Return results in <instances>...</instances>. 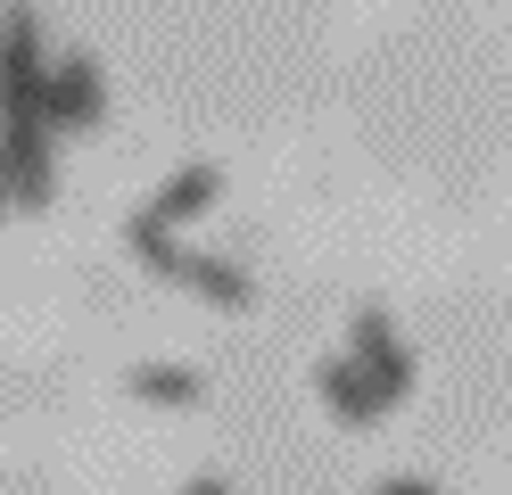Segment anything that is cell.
<instances>
[{
  "instance_id": "cell-1",
  "label": "cell",
  "mask_w": 512,
  "mask_h": 495,
  "mask_svg": "<svg viewBox=\"0 0 512 495\" xmlns=\"http://www.w3.org/2000/svg\"><path fill=\"white\" fill-rule=\"evenodd\" d=\"M42 83H50L42 25H34L25 0H9L0 9V116H42Z\"/></svg>"
},
{
  "instance_id": "cell-2",
  "label": "cell",
  "mask_w": 512,
  "mask_h": 495,
  "mask_svg": "<svg viewBox=\"0 0 512 495\" xmlns=\"http://www.w3.org/2000/svg\"><path fill=\"white\" fill-rule=\"evenodd\" d=\"M0 190L17 207H50L58 165H50V124L42 116H0Z\"/></svg>"
},
{
  "instance_id": "cell-3",
  "label": "cell",
  "mask_w": 512,
  "mask_h": 495,
  "mask_svg": "<svg viewBox=\"0 0 512 495\" xmlns=\"http://www.w3.org/2000/svg\"><path fill=\"white\" fill-rule=\"evenodd\" d=\"M347 355H356L364 372L380 380V396H389V405H397V396L413 388V347L397 339V322L380 314V306H364L356 322H347Z\"/></svg>"
},
{
  "instance_id": "cell-4",
  "label": "cell",
  "mask_w": 512,
  "mask_h": 495,
  "mask_svg": "<svg viewBox=\"0 0 512 495\" xmlns=\"http://www.w3.org/2000/svg\"><path fill=\"white\" fill-rule=\"evenodd\" d=\"M108 116V83H100V66H91L83 50L75 58H58L50 66V83H42V124H75V132H91Z\"/></svg>"
},
{
  "instance_id": "cell-5",
  "label": "cell",
  "mask_w": 512,
  "mask_h": 495,
  "mask_svg": "<svg viewBox=\"0 0 512 495\" xmlns=\"http://www.w3.org/2000/svg\"><path fill=\"white\" fill-rule=\"evenodd\" d=\"M314 388H323V405H331L347 429H380V413H389L380 380L364 372L356 355H323V363H314Z\"/></svg>"
},
{
  "instance_id": "cell-6",
  "label": "cell",
  "mask_w": 512,
  "mask_h": 495,
  "mask_svg": "<svg viewBox=\"0 0 512 495\" xmlns=\"http://www.w3.org/2000/svg\"><path fill=\"white\" fill-rule=\"evenodd\" d=\"M174 281H182L190 297H207V306H223V314H248V306H256V289H248V273H240V264H223V256H190V248H182V264H174Z\"/></svg>"
},
{
  "instance_id": "cell-7",
  "label": "cell",
  "mask_w": 512,
  "mask_h": 495,
  "mask_svg": "<svg viewBox=\"0 0 512 495\" xmlns=\"http://www.w3.org/2000/svg\"><path fill=\"white\" fill-rule=\"evenodd\" d=\"M215 190H223V174H215V165H182V174L157 190L141 215H149V223H190V215H207V207H215Z\"/></svg>"
},
{
  "instance_id": "cell-8",
  "label": "cell",
  "mask_w": 512,
  "mask_h": 495,
  "mask_svg": "<svg viewBox=\"0 0 512 495\" xmlns=\"http://www.w3.org/2000/svg\"><path fill=\"white\" fill-rule=\"evenodd\" d=\"M124 388H133L141 405H166V413L199 405V372H182V363H133V372H124Z\"/></svg>"
},
{
  "instance_id": "cell-9",
  "label": "cell",
  "mask_w": 512,
  "mask_h": 495,
  "mask_svg": "<svg viewBox=\"0 0 512 495\" xmlns=\"http://www.w3.org/2000/svg\"><path fill=\"white\" fill-rule=\"evenodd\" d=\"M372 495H438V487H430V479H380Z\"/></svg>"
},
{
  "instance_id": "cell-10",
  "label": "cell",
  "mask_w": 512,
  "mask_h": 495,
  "mask_svg": "<svg viewBox=\"0 0 512 495\" xmlns=\"http://www.w3.org/2000/svg\"><path fill=\"white\" fill-rule=\"evenodd\" d=\"M182 495H232V479H215V471H207V479H190Z\"/></svg>"
}]
</instances>
